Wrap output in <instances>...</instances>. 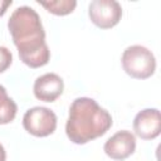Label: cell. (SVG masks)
Masks as SVG:
<instances>
[{"instance_id":"6da1fadb","label":"cell","mask_w":161,"mask_h":161,"mask_svg":"<svg viewBox=\"0 0 161 161\" xmlns=\"http://www.w3.org/2000/svg\"><path fill=\"white\" fill-rule=\"evenodd\" d=\"M8 29L25 65L40 68L49 62L50 50L45 42V31L39 14L33 8H16L9 18Z\"/></svg>"},{"instance_id":"7a4b0ae2","label":"cell","mask_w":161,"mask_h":161,"mask_svg":"<svg viewBox=\"0 0 161 161\" xmlns=\"http://www.w3.org/2000/svg\"><path fill=\"white\" fill-rule=\"evenodd\" d=\"M112 126L111 113L93 98H75L69 107L65 123L67 137L75 145H84L103 136Z\"/></svg>"},{"instance_id":"3957f363","label":"cell","mask_w":161,"mask_h":161,"mask_svg":"<svg viewBox=\"0 0 161 161\" xmlns=\"http://www.w3.org/2000/svg\"><path fill=\"white\" fill-rule=\"evenodd\" d=\"M123 70L132 78L146 79L156 70V59L153 53L143 45L127 47L121 57Z\"/></svg>"},{"instance_id":"277c9868","label":"cell","mask_w":161,"mask_h":161,"mask_svg":"<svg viewBox=\"0 0 161 161\" xmlns=\"http://www.w3.org/2000/svg\"><path fill=\"white\" fill-rule=\"evenodd\" d=\"M24 130L35 137H47L57 128L55 113L42 106L29 108L23 116Z\"/></svg>"},{"instance_id":"5b68a950","label":"cell","mask_w":161,"mask_h":161,"mask_svg":"<svg viewBox=\"0 0 161 161\" xmlns=\"http://www.w3.org/2000/svg\"><path fill=\"white\" fill-rule=\"evenodd\" d=\"M91 21L101 29L116 26L122 18V6L116 0H93L88 6Z\"/></svg>"},{"instance_id":"8992f818","label":"cell","mask_w":161,"mask_h":161,"mask_svg":"<svg viewBox=\"0 0 161 161\" xmlns=\"http://www.w3.org/2000/svg\"><path fill=\"white\" fill-rule=\"evenodd\" d=\"M103 150L106 155L112 160L123 161L135 152L136 137L131 131H118L106 141Z\"/></svg>"},{"instance_id":"52a82bcc","label":"cell","mask_w":161,"mask_h":161,"mask_svg":"<svg viewBox=\"0 0 161 161\" xmlns=\"http://www.w3.org/2000/svg\"><path fill=\"white\" fill-rule=\"evenodd\" d=\"M133 131L141 140H153L161 132V114L157 108H145L133 119Z\"/></svg>"},{"instance_id":"ba28073f","label":"cell","mask_w":161,"mask_h":161,"mask_svg":"<svg viewBox=\"0 0 161 161\" xmlns=\"http://www.w3.org/2000/svg\"><path fill=\"white\" fill-rule=\"evenodd\" d=\"M64 89L63 79L55 73H45L38 77L33 86V92L36 99L43 102H54Z\"/></svg>"},{"instance_id":"9c48e42d","label":"cell","mask_w":161,"mask_h":161,"mask_svg":"<svg viewBox=\"0 0 161 161\" xmlns=\"http://www.w3.org/2000/svg\"><path fill=\"white\" fill-rule=\"evenodd\" d=\"M18 112V106L13 98L8 96L4 86L0 84V125H6L14 121Z\"/></svg>"},{"instance_id":"30bf717a","label":"cell","mask_w":161,"mask_h":161,"mask_svg":"<svg viewBox=\"0 0 161 161\" xmlns=\"http://www.w3.org/2000/svg\"><path fill=\"white\" fill-rule=\"evenodd\" d=\"M39 5H42L43 8H45L49 13L58 15V16H63V15H68L70 14L75 6H77V1L75 0H54V1H38Z\"/></svg>"},{"instance_id":"8fae6325","label":"cell","mask_w":161,"mask_h":161,"mask_svg":"<svg viewBox=\"0 0 161 161\" xmlns=\"http://www.w3.org/2000/svg\"><path fill=\"white\" fill-rule=\"evenodd\" d=\"M13 63V54L6 47L0 45V73H4Z\"/></svg>"},{"instance_id":"7c38bea8","label":"cell","mask_w":161,"mask_h":161,"mask_svg":"<svg viewBox=\"0 0 161 161\" xmlns=\"http://www.w3.org/2000/svg\"><path fill=\"white\" fill-rule=\"evenodd\" d=\"M11 4H13L11 0H0V18L6 13L8 8H9Z\"/></svg>"},{"instance_id":"4fadbf2b","label":"cell","mask_w":161,"mask_h":161,"mask_svg":"<svg viewBox=\"0 0 161 161\" xmlns=\"http://www.w3.org/2000/svg\"><path fill=\"white\" fill-rule=\"evenodd\" d=\"M0 161H6V152L1 143H0Z\"/></svg>"}]
</instances>
